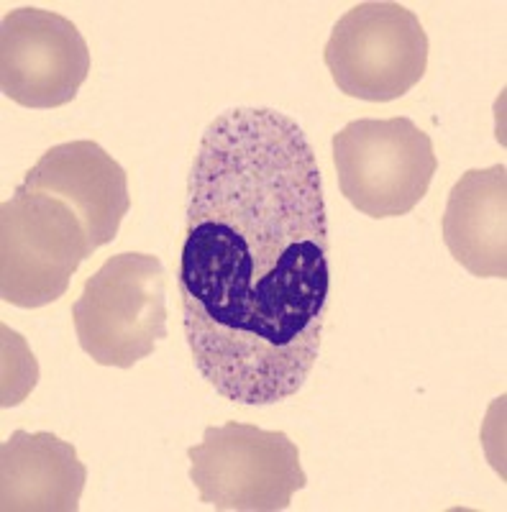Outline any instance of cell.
Here are the masks:
<instances>
[{
    "instance_id": "5b68a950",
    "label": "cell",
    "mask_w": 507,
    "mask_h": 512,
    "mask_svg": "<svg viewBox=\"0 0 507 512\" xmlns=\"http://www.w3.org/2000/svg\"><path fill=\"white\" fill-rule=\"evenodd\" d=\"M344 95L369 103L403 98L428 70V34L410 8L367 0L338 18L323 49Z\"/></svg>"
},
{
    "instance_id": "6da1fadb",
    "label": "cell",
    "mask_w": 507,
    "mask_h": 512,
    "mask_svg": "<svg viewBox=\"0 0 507 512\" xmlns=\"http://www.w3.org/2000/svg\"><path fill=\"white\" fill-rule=\"evenodd\" d=\"M323 177L274 108L213 118L187 177L180 305L187 349L236 405L303 390L321 354L331 269Z\"/></svg>"
},
{
    "instance_id": "3957f363",
    "label": "cell",
    "mask_w": 507,
    "mask_h": 512,
    "mask_svg": "<svg viewBox=\"0 0 507 512\" xmlns=\"http://www.w3.org/2000/svg\"><path fill=\"white\" fill-rule=\"evenodd\" d=\"M187 459L200 502L221 512H282L308 487L295 441L249 423L210 425Z\"/></svg>"
},
{
    "instance_id": "9c48e42d",
    "label": "cell",
    "mask_w": 507,
    "mask_h": 512,
    "mask_svg": "<svg viewBox=\"0 0 507 512\" xmlns=\"http://www.w3.org/2000/svg\"><path fill=\"white\" fill-rule=\"evenodd\" d=\"M88 469L54 433L13 431L0 446V510L77 512Z\"/></svg>"
},
{
    "instance_id": "52a82bcc",
    "label": "cell",
    "mask_w": 507,
    "mask_h": 512,
    "mask_svg": "<svg viewBox=\"0 0 507 512\" xmlns=\"http://www.w3.org/2000/svg\"><path fill=\"white\" fill-rule=\"evenodd\" d=\"M90 75V49L70 18L16 8L0 24V90L24 108H62Z\"/></svg>"
},
{
    "instance_id": "ba28073f",
    "label": "cell",
    "mask_w": 507,
    "mask_h": 512,
    "mask_svg": "<svg viewBox=\"0 0 507 512\" xmlns=\"http://www.w3.org/2000/svg\"><path fill=\"white\" fill-rule=\"evenodd\" d=\"M18 187L67 203L80 218L93 251L116 239L123 216L131 208L126 169L95 141L52 146L26 172Z\"/></svg>"
},
{
    "instance_id": "8992f818",
    "label": "cell",
    "mask_w": 507,
    "mask_h": 512,
    "mask_svg": "<svg viewBox=\"0 0 507 512\" xmlns=\"http://www.w3.org/2000/svg\"><path fill=\"white\" fill-rule=\"evenodd\" d=\"M90 254L80 218L62 200L16 187L0 205L3 303L26 310L57 303Z\"/></svg>"
},
{
    "instance_id": "30bf717a",
    "label": "cell",
    "mask_w": 507,
    "mask_h": 512,
    "mask_svg": "<svg viewBox=\"0 0 507 512\" xmlns=\"http://www.w3.org/2000/svg\"><path fill=\"white\" fill-rule=\"evenodd\" d=\"M443 241L461 267L484 280L507 277V167L469 169L449 192Z\"/></svg>"
},
{
    "instance_id": "277c9868",
    "label": "cell",
    "mask_w": 507,
    "mask_h": 512,
    "mask_svg": "<svg viewBox=\"0 0 507 512\" xmlns=\"http://www.w3.org/2000/svg\"><path fill=\"white\" fill-rule=\"evenodd\" d=\"M341 195L369 218H400L428 195L438 169L431 136L410 118H359L333 136Z\"/></svg>"
},
{
    "instance_id": "7a4b0ae2",
    "label": "cell",
    "mask_w": 507,
    "mask_h": 512,
    "mask_svg": "<svg viewBox=\"0 0 507 512\" xmlns=\"http://www.w3.org/2000/svg\"><path fill=\"white\" fill-rule=\"evenodd\" d=\"M80 349L100 367L131 369L167 338V274L159 256H111L72 305Z\"/></svg>"
}]
</instances>
